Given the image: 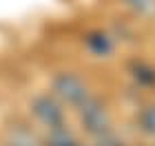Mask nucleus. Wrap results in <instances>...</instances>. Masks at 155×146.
<instances>
[{"label":"nucleus","mask_w":155,"mask_h":146,"mask_svg":"<svg viewBox=\"0 0 155 146\" xmlns=\"http://www.w3.org/2000/svg\"><path fill=\"white\" fill-rule=\"evenodd\" d=\"M142 126L149 131V133L155 135V106L144 109V113H142Z\"/></svg>","instance_id":"4"},{"label":"nucleus","mask_w":155,"mask_h":146,"mask_svg":"<svg viewBox=\"0 0 155 146\" xmlns=\"http://www.w3.org/2000/svg\"><path fill=\"white\" fill-rule=\"evenodd\" d=\"M100 146H117V142L113 137H107V140H100Z\"/></svg>","instance_id":"7"},{"label":"nucleus","mask_w":155,"mask_h":146,"mask_svg":"<svg viewBox=\"0 0 155 146\" xmlns=\"http://www.w3.org/2000/svg\"><path fill=\"white\" fill-rule=\"evenodd\" d=\"M89 44L95 49V51H100V53H104V51H109V38L107 36H100V33H97V36H91L89 38Z\"/></svg>","instance_id":"5"},{"label":"nucleus","mask_w":155,"mask_h":146,"mask_svg":"<svg viewBox=\"0 0 155 146\" xmlns=\"http://www.w3.org/2000/svg\"><path fill=\"white\" fill-rule=\"evenodd\" d=\"M135 7H140V9H151V7L155 5V0H131Z\"/></svg>","instance_id":"6"},{"label":"nucleus","mask_w":155,"mask_h":146,"mask_svg":"<svg viewBox=\"0 0 155 146\" xmlns=\"http://www.w3.org/2000/svg\"><path fill=\"white\" fill-rule=\"evenodd\" d=\"M31 111L38 120L49 128H62V122H64V113H62L60 104L49 95H38L36 100L31 102Z\"/></svg>","instance_id":"1"},{"label":"nucleus","mask_w":155,"mask_h":146,"mask_svg":"<svg viewBox=\"0 0 155 146\" xmlns=\"http://www.w3.org/2000/svg\"><path fill=\"white\" fill-rule=\"evenodd\" d=\"M80 115H82V122L91 133H104L109 126V117L104 113V109L100 106V102L93 100V97H84L80 102Z\"/></svg>","instance_id":"3"},{"label":"nucleus","mask_w":155,"mask_h":146,"mask_svg":"<svg viewBox=\"0 0 155 146\" xmlns=\"http://www.w3.org/2000/svg\"><path fill=\"white\" fill-rule=\"evenodd\" d=\"M53 91L69 104H80L87 97V86L73 73H58L53 78Z\"/></svg>","instance_id":"2"}]
</instances>
